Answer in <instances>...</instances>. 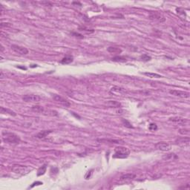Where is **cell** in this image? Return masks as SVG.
<instances>
[{
	"mask_svg": "<svg viewBox=\"0 0 190 190\" xmlns=\"http://www.w3.org/2000/svg\"><path fill=\"white\" fill-rule=\"evenodd\" d=\"M179 133L182 135H188L189 134V131L188 129H180Z\"/></svg>",
	"mask_w": 190,
	"mask_h": 190,
	"instance_id": "26",
	"label": "cell"
},
{
	"mask_svg": "<svg viewBox=\"0 0 190 190\" xmlns=\"http://www.w3.org/2000/svg\"><path fill=\"white\" fill-rule=\"evenodd\" d=\"M1 113L2 114H8L11 116H16V114L14 111L10 110V109H8V108H5L4 107H1Z\"/></svg>",
	"mask_w": 190,
	"mask_h": 190,
	"instance_id": "15",
	"label": "cell"
},
{
	"mask_svg": "<svg viewBox=\"0 0 190 190\" xmlns=\"http://www.w3.org/2000/svg\"><path fill=\"white\" fill-rule=\"evenodd\" d=\"M169 120L172 121V122H175V123H177L178 124H181V125H184L185 123H188V120L186 119L183 118V117H171V118H169Z\"/></svg>",
	"mask_w": 190,
	"mask_h": 190,
	"instance_id": "10",
	"label": "cell"
},
{
	"mask_svg": "<svg viewBox=\"0 0 190 190\" xmlns=\"http://www.w3.org/2000/svg\"><path fill=\"white\" fill-rule=\"evenodd\" d=\"M112 61H114V62H125L127 61L126 58L125 56H114L111 59Z\"/></svg>",
	"mask_w": 190,
	"mask_h": 190,
	"instance_id": "19",
	"label": "cell"
},
{
	"mask_svg": "<svg viewBox=\"0 0 190 190\" xmlns=\"http://www.w3.org/2000/svg\"><path fill=\"white\" fill-rule=\"evenodd\" d=\"M136 177V175L135 174H132V173H127V174H124L123 175H121L120 179V181H131V180H133Z\"/></svg>",
	"mask_w": 190,
	"mask_h": 190,
	"instance_id": "12",
	"label": "cell"
},
{
	"mask_svg": "<svg viewBox=\"0 0 190 190\" xmlns=\"http://www.w3.org/2000/svg\"><path fill=\"white\" fill-rule=\"evenodd\" d=\"M11 48H12V50L14 52H16V54H19L20 55H27L28 54V52H29L26 48L19 46V45H12Z\"/></svg>",
	"mask_w": 190,
	"mask_h": 190,
	"instance_id": "6",
	"label": "cell"
},
{
	"mask_svg": "<svg viewBox=\"0 0 190 190\" xmlns=\"http://www.w3.org/2000/svg\"><path fill=\"white\" fill-rule=\"evenodd\" d=\"M11 169L16 174H18L19 175H26V174L29 173L31 171H32L33 168L29 166H26L14 165V166H12Z\"/></svg>",
	"mask_w": 190,
	"mask_h": 190,
	"instance_id": "3",
	"label": "cell"
},
{
	"mask_svg": "<svg viewBox=\"0 0 190 190\" xmlns=\"http://www.w3.org/2000/svg\"><path fill=\"white\" fill-rule=\"evenodd\" d=\"M72 34L74 35V36H75V37H79V38H83V36H82L81 34H79V33H75V32H73L72 33Z\"/></svg>",
	"mask_w": 190,
	"mask_h": 190,
	"instance_id": "27",
	"label": "cell"
},
{
	"mask_svg": "<svg viewBox=\"0 0 190 190\" xmlns=\"http://www.w3.org/2000/svg\"><path fill=\"white\" fill-rule=\"evenodd\" d=\"M106 104L110 107H113V108H120L121 104L119 102L117 101H114V100H109L106 102Z\"/></svg>",
	"mask_w": 190,
	"mask_h": 190,
	"instance_id": "17",
	"label": "cell"
},
{
	"mask_svg": "<svg viewBox=\"0 0 190 190\" xmlns=\"http://www.w3.org/2000/svg\"><path fill=\"white\" fill-rule=\"evenodd\" d=\"M53 98H54V100L56 101L57 102H60V104L62 105H63V106H70V102L67 100H65V98H63L62 97H61L60 95H57V94H54L53 95Z\"/></svg>",
	"mask_w": 190,
	"mask_h": 190,
	"instance_id": "8",
	"label": "cell"
},
{
	"mask_svg": "<svg viewBox=\"0 0 190 190\" xmlns=\"http://www.w3.org/2000/svg\"><path fill=\"white\" fill-rule=\"evenodd\" d=\"M31 110L34 112H37V113H42L44 111V108L40 106H33L31 107Z\"/></svg>",
	"mask_w": 190,
	"mask_h": 190,
	"instance_id": "20",
	"label": "cell"
},
{
	"mask_svg": "<svg viewBox=\"0 0 190 190\" xmlns=\"http://www.w3.org/2000/svg\"><path fill=\"white\" fill-rule=\"evenodd\" d=\"M22 100L27 102H38L41 100V97L37 94H26L22 97Z\"/></svg>",
	"mask_w": 190,
	"mask_h": 190,
	"instance_id": "4",
	"label": "cell"
},
{
	"mask_svg": "<svg viewBox=\"0 0 190 190\" xmlns=\"http://www.w3.org/2000/svg\"><path fill=\"white\" fill-rule=\"evenodd\" d=\"M122 122H123V123L124 126H125L126 128H129V129H133V126L131 125V123L129 122L128 120H125V119H122Z\"/></svg>",
	"mask_w": 190,
	"mask_h": 190,
	"instance_id": "23",
	"label": "cell"
},
{
	"mask_svg": "<svg viewBox=\"0 0 190 190\" xmlns=\"http://www.w3.org/2000/svg\"><path fill=\"white\" fill-rule=\"evenodd\" d=\"M111 91L112 93H117V94H123L125 92V90L124 88H120V87H118V86H114L113 88L111 89Z\"/></svg>",
	"mask_w": 190,
	"mask_h": 190,
	"instance_id": "16",
	"label": "cell"
},
{
	"mask_svg": "<svg viewBox=\"0 0 190 190\" xmlns=\"http://www.w3.org/2000/svg\"><path fill=\"white\" fill-rule=\"evenodd\" d=\"M189 141L190 140L189 137H183L177 140L176 143L181 146H189Z\"/></svg>",
	"mask_w": 190,
	"mask_h": 190,
	"instance_id": "9",
	"label": "cell"
},
{
	"mask_svg": "<svg viewBox=\"0 0 190 190\" xmlns=\"http://www.w3.org/2000/svg\"><path fill=\"white\" fill-rule=\"evenodd\" d=\"M52 132L51 130H44V131H41L40 132H39L37 135H36V137L39 138V139H42V138H45V137H47L49 134H51Z\"/></svg>",
	"mask_w": 190,
	"mask_h": 190,
	"instance_id": "13",
	"label": "cell"
},
{
	"mask_svg": "<svg viewBox=\"0 0 190 190\" xmlns=\"http://www.w3.org/2000/svg\"><path fill=\"white\" fill-rule=\"evenodd\" d=\"M107 51L111 54H120L122 51L121 49L116 48V47H109V48H108Z\"/></svg>",
	"mask_w": 190,
	"mask_h": 190,
	"instance_id": "18",
	"label": "cell"
},
{
	"mask_svg": "<svg viewBox=\"0 0 190 190\" xmlns=\"http://www.w3.org/2000/svg\"><path fill=\"white\" fill-rule=\"evenodd\" d=\"M2 139L5 143L12 144H18L20 143L21 140L18 135L11 132H3L2 133Z\"/></svg>",
	"mask_w": 190,
	"mask_h": 190,
	"instance_id": "1",
	"label": "cell"
},
{
	"mask_svg": "<svg viewBox=\"0 0 190 190\" xmlns=\"http://www.w3.org/2000/svg\"><path fill=\"white\" fill-rule=\"evenodd\" d=\"M148 129L150 131H156L158 129V125L155 123H150L148 125Z\"/></svg>",
	"mask_w": 190,
	"mask_h": 190,
	"instance_id": "24",
	"label": "cell"
},
{
	"mask_svg": "<svg viewBox=\"0 0 190 190\" xmlns=\"http://www.w3.org/2000/svg\"><path fill=\"white\" fill-rule=\"evenodd\" d=\"M144 74L146 76H147L148 77H151V78H160L162 77L161 75L158 74H155V73H151V72H145Z\"/></svg>",
	"mask_w": 190,
	"mask_h": 190,
	"instance_id": "21",
	"label": "cell"
},
{
	"mask_svg": "<svg viewBox=\"0 0 190 190\" xmlns=\"http://www.w3.org/2000/svg\"><path fill=\"white\" fill-rule=\"evenodd\" d=\"M41 184H42V182H36V183H33V185L31 186V188L33 187V186H34L35 185H41Z\"/></svg>",
	"mask_w": 190,
	"mask_h": 190,
	"instance_id": "28",
	"label": "cell"
},
{
	"mask_svg": "<svg viewBox=\"0 0 190 190\" xmlns=\"http://www.w3.org/2000/svg\"><path fill=\"white\" fill-rule=\"evenodd\" d=\"M73 60H74V57L72 56L67 55L65 56V57L62 58V60L60 61V63L66 65V64H69L71 62H72Z\"/></svg>",
	"mask_w": 190,
	"mask_h": 190,
	"instance_id": "14",
	"label": "cell"
},
{
	"mask_svg": "<svg viewBox=\"0 0 190 190\" xmlns=\"http://www.w3.org/2000/svg\"><path fill=\"white\" fill-rule=\"evenodd\" d=\"M155 148L162 152H169L171 150V145L166 142H159L155 144Z\"/></svg>",
	"mask_w": 190,
	"mask_h": 190,
	"instance_id": "5",
	"label": "cell"
},
{
	"mask_svg": "<svg viewBox=\"0 0 190 190\" xmlns=\"http://www.w3.org/2000/svg\"><path fill=\"white\" fill-rule=\"evenodd\" d=\"M141 59H142V60L145 61V62H147V61H149L151 60V56H149L147 54H143V55L141 56V57H140Z\"/></svg>",
	"mask_w": 190,
	"mask_h": 190,
	"instance_id": "25",
	"label": "cell"
},
{
	"mask_svg": "<svg viewBox=\"0 0 190 190\" xmlns=\"http://www.w3.org/2000/svg\"><path fill=\"white\" fill-rule=\"evenodd\" d=\"M130 152L129 148L126 147H117L114 149V154L113 155L114 158H126L129 155Z\"/></svg>",
	"mask_w": 190,
	"mask_h": 190,
	"instance_id": "2",
	"label": "cell"
},
{
	"mask_svg": "<svg viewBox=\"0 0 190 190\" xmlns=\"http://www.w3.org/2000/svg\"><path fill=\"white\" fill-rule=\"evenodd\" d=\"M46 169L47 166L46 165H43L42 167H40L39 169H38V172H37V175L38 176H41L43 175L45 172H46Z\"/></svg>",
	"mask_w": 190,
	"mask_h": 190,
	"instance_id": "22",
	"label": "cell"
},
{
	"mask_svg": "<svg viewBox=\"0 0 190 190\" xmlns=\"http://www.w3.org/2000/svg\"><path fill=\"white\" fill-rule=\"evenodd\" d=\"M149 18L151 19H154V20H158L159 22H163V21H165V19L164 17L161 14H158V13H156V12H154V13H152V14H150V16H149Z\"/></svg>",
	"mask_w": 190,
	"mask_h": 190,
	"instance_id": "11",
	"label": "cell"
},
{
	"mask_svg": "<svg viewBox=\"0 0 190 190\" xmlns=\"http://www.w3.org/2000/svg\"><path fill=\"white\" fill-rule=\"evenodd\" d=\"M169 93H170V94H172L173 96L178 97H189V93L186 92V91H178V90H171V91H169Z\"/></svg>",
	"mask_w": 190,
	"mask_h": 190,
	"instance_id": "7",
	"label": "cell"
}]
</instances>
